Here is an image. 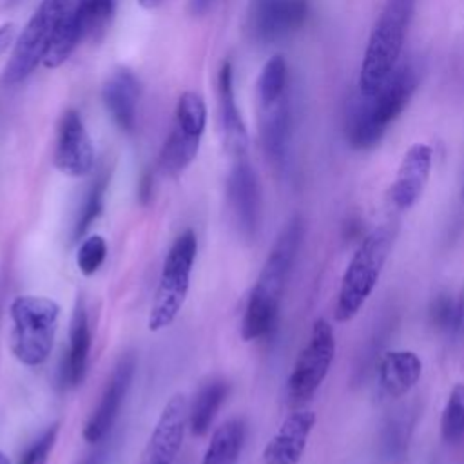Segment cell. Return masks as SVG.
I'll return each instance as SVG.
<instances>
[{"instance_id": "cell-38", "label": "cell", "mask_w": 464, "mask_h": 464, "mask_svg": "<svg viewBox=\"0 0 464 464\" xmlns=\"http://www.w3.org/2000/svg\"><path fill=\"white\" fill-rule=\"evenodd\" d=\"M0 464H11L9 459H7V455H5L2 450H0Z\"/></svg>"}, {"instance_id": "cell-6", "label": "cell", "mask_w": 464, "mask_h": 464, "mask_svg": "<svg viewBox=\"0 0 464 464\" xmlns=\"http://www.w3.org/2000/svg\"><path fill=\"white\" fill-rule=\"evenodd\" d=\"M196 252L198 239L190 228L181 232L170 245L163 259L161 274L147 319V328L150 332H160L170 326L179 315L190 288V274L196 261Z\"/></svg>"}, {"instance_id": "cell-29", "label": "cell", "mask_w": 464, "mask_h": 464, "mask_svg": "<svg viewBox=\"0 0 464 464\" xmlns=\"http://www.w3.org/2000/svg\"><path fill=\"white\" fill-rule=\"evenodd\" d=\"M440 435L446 442H459L464 439V384L451 388L446 406L440 415Z\"/></svg>"}, {"instance_id": "cell-37", "label": "cell", "mask_w": 464, "mask_h": 464, "mask_svg": "<svg viewBox=\"0 0 464 464\" xmlns=\"http://www.w3.org/2000/svg\"><path fill=\"white\" fill-rule=\"evenodd\" d=\"M143 9H147V11H152V9H156V7H160L161 4H163V0H136Z\"/></svg>"}, {"instance_id": "cell-35", "label": "cell", "mask_w": 464, "mask_h": 464, "mask_svg": "<svg viewBox=\"0 0 464 464\" xmlns=\"http://www.w3.org/2000/svg\"><path fill=\"white\" fill-rule=\"evenodd\" d=\"M13 29H14V25H13L11 22H5V24H2V25H0V51L4 49L5 42H9V40H11Z\"/></svg>"}, {"instance_id": "cell-7", "label": "cell", "mask_w": 464, "mask_h": 464, "mask_svg": "<svg viewBox=\"0 0 464 464\" xmlns=\"http://www.w3.org/2000/svg\"><path fill=\"white\" fill-rule=\"evenodd\" d=\"M74 0H40L38 7L14 40L11 56L2 72V83L16 85L27 80L44 62L53 34Z\"/></svg>"}, {"instance_id": "cell-22", "label": "cell", "mask_w": 464, "mask_h": 464, "mask_svg": "<svg viewBox=\"0 0 464 464\" xmlns=\"http://www.w3.org/2000/svg\"><path fill=\"white\" fill-rule=\"evenodd\" d=\"M82 38H85V20L74 0L72 7L67 11L56 33L53 34L42 65L45 69H58L60 65H63L78 47Z\"/></svg>"}, {"instance_id": "cell-17", "label": "cell", "mask_w": 464, "mask_h": 464, "mask_svg": "<svg viewBox=\"0 0 464 464\" xmlns=\"http://www.w3.org/2000/svg\"><path fill=\"white\" fill-rule=\"evenodd\" d=\"M140 92V80L129 67L112 71L103 82V105L114 125L123 132H132L136 129Z\"/></svg>"}, {"instance_id": "cell-34", "label": "cell", "mask_w": 464, "mask_h": 464, "mask_svg": "<svg viewBox=\"0 0 464 464\" xmlns=\"http://www.w3.org/2000/svg\"><path fill=\"white\" fill-rule=\"evenodd\" d=\"M216 0H188V13L192 16H203L212 9Z\"/></svg>"}, {"instance_id": "cell-9", "label": "cell", "mask_w": 464, "mask_h": 464, "mask_svg": "<svg viewBox=\"0 0 464 464\" xmlns=\"http://www.w3.org/2000/svg\"><path fill=\"white\" fill-rule=\"evenodd\" d=\"M335 357V334L332 324L319 317L314 321L310 335L299 352L286 381V395L292 406L308 402L326 379Z\"/></svg>"}, {"instance_id": "cell-21", "label": "cell", "mask_w": 464, "mask_h": 464, "mask_svg": "<svg viewBox=\"0 0 464 464\" xmlns=\"http://www.w3.org/2000/svg\"><path fill=\"white\" fill-rule=\"evenodd\" d=\"M263 118H261V145L266 154V158L276 165L281 167L286 160L288 143H290V129H292V118H290V107L285 98H281L277 103L270 107H263Z\"/></svg>"}, {"instance_id": "cell-13", "label": "cell", "mask_w": 464, "mask_h": 464, "mask_svg": "<svg viewBox=\"0 0 464 464\" xmlns=\"http://www.w3.org/2000/svg\"><path fill=\"white\" fill-rule=\"evenodd\" d=\"M188 424V406L181 393L172 395L150 431V437L141 451L140 464H174Z\"/></svg>"}, {"instance_id": "cell-24", "label": "cell", "mask_w": 464, "mask_h": 464, "mask_svg": "<svg viewBox=\"0 0 464 464\" xmlns=\"http://www.w3.org/2000/svg\"><path fill=\"white\" fill-rule=\"evenodd\" d=\"M246 439V424L243 419L234 417L223 422L212 433L201 464H236L243 451Z\"/></svg>"}, {"instance_id": "cell-26", "label": "cell", "mask_w": 464, "mask_h": 464, "mask_svg": "<svg viewBox=\"0 0 464 464\" xmlns=\"http://www.w3.org/2000/svg\"><path fill=\"white\" fill-rule=\"evenodd\" d=\"M286 80H288L286 60L281 54H274L263 65L257 78V96H259L261 107H270L277 103L281 98H285Z\"/></svg>"}, {"instance_id": "cell-19", "label": "cell", "mask_w": 464, "mask_h": 464, "mask_svg": "<svg viewBox=\"0 0 464 464\" xmlns=\"http://www.w3.org/2000/svg\"><path fill=\"white\" fill-rule=\"evenodd\" d=\"M420 373L422 361L411 350H388L381 355L377 364L379 386L392 399L408 395L419 382Z\"/></svg>"}, {"instance_id": "cell-4", "label": "cell", "mask_w": 464, "mask_h": 464, "mask_svg": "<svg viewBox=\"0 0 464 464\" xmlns=\"http://www.w3.org/2000/svg\"><path fill=\"white\" fill-rule=\"evenodd\" d=\"M397 228L384 223L373 228L355 248L341 279L335 303V319L346 323L357 315L379 283L384 263L390 256Z\"/></svg>"}, {"instance_id": "cell-31", "label": "cell", "mask_w": 464, "mask_h": 464, "mask_svg": "<svg viewBox=\"0 0 464 464\" xmlns=\"http://www.w3.org/2000/svg\"><path fill=\"white\" fill-rule=\"evenodd\" d=\"M105 257H107V241H105V237L100 236V234H92V236L85 237L78 246V254H76L78 270L83 276H92L100 270Z\"/></svg>"}, {"instance_id": "cell-25", "label": "cell", "mask_w": 464, "mask_h": 464, "mask_svg": "<svg viewBox=\"0 0 464 464\" xmlns=\"http://www.w3.org/2000/svg\"><path fill=\"white\" fill-rule=\"evenodd\" d=\"M415 426V410L401 408L393 411L381 430V453L390 464H399L408 455L411 431Z\"/></svg>"}, {"instance_id": "cell-18", "label": "cell", "mask_w": 464, "mask_h": 464, "mask_svg": "<svg viewBox=\"0 0 464 464\" xmlns=\"http://www.w3.org/2000/svg\"><path fill=\"white\" fill-rule=\"evenodd\" d=\"M218 100H219V120L223 129L225 147L232 156L246 154V127L234 96V71L228 60H223L218 72Z\"/></svg>"}, {"instance_id": "cell-16", "label": "cell", "mask_w": 464, "mask_h": 464, "mask_svg": "<svg viewBox=\"0 0 464 464\" xmlns=\"http://www.w3.org/2000/svg\"><path fill=\"white\" fill-rule=\"evenodd\" d=\"M433 150L426 143H413L402 156L395 181L390 187V199L395 208L408 210L424 192L431 172Z\"/></svg>"}, {"instance_id": "cell-10", "label": "cell", "mask_w": 464, "mask_h": 464, "mask_svg": "<svg viewBox=\"0 0 464 464\" xmlns=\"http://www.w3.org/2000/svg\"><path fill=\"white\" fill-rule=\"evenodd\" d=\"M227 199L239 236L252 241L261 223V190L246 154L234 156L227 179Z\"/></svg>"}, {"instance_id": "cell-12", "label": "cell", "mask_w": 464, "mask_h": 464, "mask_svg": "<svg viewBox=\"0 0 464 464\" xmlns=\"http://www.w3.org/2000/svg\"><path fill=\"white\" fill-rule=\"evenodd\" d=\"M136 372V359L132 353H125L118 359L116 366L112 368V373L100 395L98 406L89 415L85 426H83V439L89 444H100L107 439L111 433L121 404L125 402V397L129 393L132 377Z\"/></svg>"}, {"instance_id": "cell-33", "label": "cell", "mask_w": 464, "mask_h": 464, "mask_svg": "<svg viewBox=\"0 0 464 464\" xmlns=\"http://www.w3.org/2000/svg\"><path fill=\"white\" fill-rule=\"evenodd\" d=\"M152 187H154V181H152V174L149 170H145L138 181V201L141 205H149L150 199H152Z\"/></svg>"}, {"instance_id": "cell-23", "label": "cell", "mask_w": 464, "mask_h": 464, "mask_svg": "<svg viewBox=\"0 0 464 464\" xmlns=\"http://www.w3.org/2000/svg\"><path fill=\"white\" fill-rule=\"evenodd\" d=\"M228 390L230 386L225 379H210L198 390L188 408V428L192 435L203 437L210 431V426L225 402Z\"/></svg>"}, {"instance_id": "cell-15", "label": "cell", "mask_w": 464, "mask_h": 464, "mask_svg": "<svg viewBox=\"0 0 464 464\" xmlns=\"http://www.w3.org/2000/svg\"><path fill=\"white\" fill-rule=\"evenodd\" d=\"M315 420L317 417L312 410H295L288 413L265 446L263 464H299Z\"/></svg>"}, {"instance_id": "cell-1", "label": "cell", "mask_w": 464, "mask_h": 464, "mask_svg": "<svg viewBox=\"0 0 464 464\" xmlns=\"http://www.w3.org/2000/svg\"><path fill=\"white\" fill-rule=\"evenodd\" d=\"M303 236L304 221L301 216H294L274 241L245 306L241 321V337L245 341L263 339L274 332L279 317L281 297Z\"/></svg>"}, {"instance_id": "cell-36", "label": "cell", "mask_w": 464, "mask_h": 464, "mask_svg": "<svg viewBox=\"0 0 464 464\" xmlns=\"http://www.w3.org/2000/svg\"><path fill=\"white\" fill-rule=\"evenodd\" d=\"M105 455H107V451L102 448V450H98L96 453H92V455H89L82 464H103V460H105Z\"/></svg>"}, {"instance_id": "cell-30", "label": "cell", "mask_w": 464, "mask_h": 464, "mask_svg": "<svg viewBox=\"0 0 464 464\" xmlns=\"http://www.w3.org/2000/svg\"><path fill=\"white\" fill-rule=\"evenodd\" d=\"M76 4L85 20V36L102 38L114 11V0H76Z\"/></svg>"}, {"instance_id": "cell-28", "label": "cell", "mask_w": 464, "mask_h": 464, "mask_svg": "<svg viewBox=\"0 0 464 464\" xmlns=\"http://www.w3.org/2000/svg\"><path fill=\"white\" fill-rule=\"evenodd\" d=\"M107 185H109V174L102 172L91 185L83 207L78 214V219L74 223V230H72V237L74 241H78L82 236H85V232L91 228V225L100 218L102 210H103V201H105V192H107Z\"/></svg>"}, {"instance_id": "cell-5", "label": "cell", "mask_w": 464, "mask_h": 464, "mask_svg": "<svg viewBox=\"0 0 464 464\" xmlns=\"http://www.w3.org/2000/svg\"><path fill=\"white\" fill-rule=\"evenodd\" d=\"M9 348L24 366L44 364L54 344L60 304L44 295H16L9 304Z\"/></svg>"}, {"instance_id": "cell-39", "label": "cell", "mask_w": 464, "mask_h": 464, "mask_svg": "<svg viewBox=\"0 0 464 464\" xmlns=\"http://www.w3.org/2000/svg\"><path fill=\"white\" fill-rule=\"evenodd\" d=\"M462 194H464V188H462Z\"/></svg>"}, {"instance_id": "cell-32", "label": "cell", "mask_w": 464, "mask_h": 464, "mask_svg": "<svg viewBox=\"0 0 464 464\" xmlns=\"http://www.w3.org/2000/svg\"><path fill=\"white\" fill-rule=\"evenodd\" d=\"M58 431H60V424L58 422L51 424L45 431H42V435L36 440H33L31 446L24 451V455H22L18 464H47L49 453L54 448Z\"/></svg>"}, {"instance_id": "cell-11", "label": "cell", "mask_w": 464, "mask_h": 464, "mask_svg": "<svg viewBox=\"0 0 464 464\" xmlns=\"http://www.w3.org/2000/svg\"><path fill=\"white\" fill-rule=\"evenodd\" d=\"M53 165L69 178H85L94 169V147L76 109H67L58 121Z\"/></svg>"}, {"instance_id": "cell-3", "label": "cell", "mask_w": 464, "mask_h": 464, "mask_svg": "<svg viewBox=\"0 0 464 464\" xmlns=\"http://www.w3.org/2000/svg\"><path fill=\"white\" fill-rule=\"evenodd\" d=\"M413 5L415 0H386L370 33L361 63L359 92L362 98L375 96L397 69Z\"/></svg>"}, {"instance_id": "cell-20", "label": "cell", "mask_w": 464, "mask_h": 464, "mask_svg": "<svg viewBox=\"0 0 464 464\" xmlns=\"http://www.w3.org/2000/svg\"><path fill=\"white\" fill-rule=\"evenodd\" d=\"M92 346V332L87 317V310L82 299L76 301L71 326H69V350L65 357V364L62 370L63 382L69 388H76L83 382L87 366H89V355Z\"/></svg>"}, {"instance_id": "cell-2", "label": "cell", "mask_w": 464, "mask_h": 464, "mask_svg": "<svg viewBox=\"0 0 464 464\" xmlns=\"http://www.w3.org/2000/svg\"><path fill=\"white\" fill-rule=\"evenodd\" d=\"M417 87V74L411 65L397 67L381 91L355 105L346 121V140L350 147L366 150L375 147L386 134L392 121L404 111Z\"/></svg>"}, {"instance_id": "cell-8", "label": "cell", "mask_w": 464, "mask_h": 464, "mask_svg": "<svg viewBox=\"0 0 464 464\" xmlns=\"http://www.w3.org/2000/svg\"><path fill=\"white\" fill-rule=\"evenodd\" d=\"M205 125L207 105L203 96L196 91H183L176 102L170 132L158 156V167L165 176H181L196 160Z\"/></svg>"}, {"instance_id": "cell-27", "label": "cell", "mask_w": 464, "mask_h": 464, "mask_svg": "<svg viewBox=\"0 0 464 464\" xmlns=\"http://www.w3.org/2000/svg\"><path fill=\"white\" fill-rule=\"evenodd\" d=\"M433 328L444 334H459L464 326V295L439 294L428 310Z\"/></svg>"}, {"instance_id": "cell-14", "label": "cell", "mask_w": 464, "mask_h": 464, "mask_svg": "<svg viewBox=\"0 0 464 464\" xmlns=\"http://www.w3.org/2000/svg\"><path fill=\"white\" fill-rule=\"evenodd\" d=\"M308 11V0H250L248 27L256 40L276 42L297 31Z\"/></svg>"}]
</instances>
